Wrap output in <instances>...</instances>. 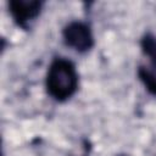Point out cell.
I'll return each mask as SVG.
<instances>
[{
  "label": "cell",
  "mask_w": 156,
  "mask_h": 156,
  "mask_svg": "<svg viewBox=\"0 0 156 156\" xmlns=\"http://www.w3.org/2000/svg\"><path fill=\"white\" fill-rule=\"evenodd\" d=\"M140 48L146 62L138 67V77L145 89L156 96V37L151 33L144 34L140 40Z\"/></svg>",
  "instance_id": "obj_2"
},
{
  "label": "cell",
  "mask_w": 156,
  "mask_h": 156,
  "mask_svg": "<svg viewBox=\"0 0 156 156\" xmlns=\"http://www.w3.org/2000/svg\"><path fill=\"white\" fill-rule=\"evenodd\" d=\"M62 38L68 48L77 52H87L94 46V35L90 27L79 21L69 22L62 29Z\"/></svg>",
  "instance_id": "obj_3"
},
{
  "label": "cell",
  "mask_w": 156,
  "mask_h": 156,
  "mask_svg": "<svg viewBox=\"0 0 156 156\" xmlns=\"http://www.w3.org/2000/svg\"><path fill=\"white\" fill-rule=\"evenodd\" d=\"M45 87L48 94L58 102L71 99L78 89V72L74 63L65 57L54 58L46 73Z\"/></svg>",
  "instance_id": "obj_1"
},
{
  "label": "cell",
  "mask_w": 156,
  "mask_h": 156,
  "mask_svg": "<svg viewBox=\"0 0 156 156\" xmlns=\"http://www.w3.org/2000/svg\"><path fill=\"white\" fill-rule=\"evenodd\" d=\"M41 6L43 2L38 0H11L9 2V11L18 27L28 29L30 23L39 16Z\"/></svg>",
  "instance_id": "obj_4"
}]
</instances>
